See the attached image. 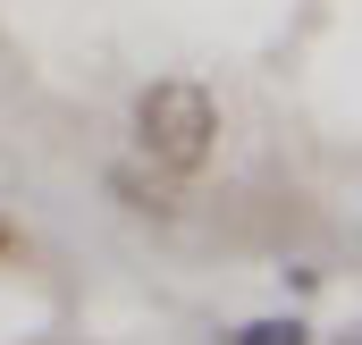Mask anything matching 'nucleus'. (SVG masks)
<instances>
[{"instance_id":"nucleus-2","label":"nucleus","mask_w":362,"mask_h":345,"mask_svg":"<svg viewBox=\"0 0 362 345\" xmlns=\"http://www.w3.org/2000/svg\"><path fill=\"white\" fill-rule=\"evenodd\" d=\"M236 345H312L303 320H253V329H236Z\"/></svg>"},{"instance_id":"nucleus-3","label":"nucleus","mask_w":362,"mask_h":345,"mask_svg":"<svg viewBox=\"0 0 362 345\" xmlns=\"http://www.w3.org/2000/svg\"><path fill=\"white\" fill-rule=\"evenodd\" d=\"M8 253H25V236H17V228L0 219V261H8Z\"/></svg>"},{"instance_id":"nucleus-1","label":"nucleus","mask_w":362,"mask_h":345,"mask_svg":"<svg viewBox=\"0 0 362 345\" xmlns=\"http://www.w3.org/2000/svg\"><path fill=\"white\" fill-rule=\"evenodd\" d=\"M135 152L160 177H202L219 160V101L194 76H160L135 93Z\"/></svg>"}]
</instances>
